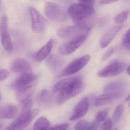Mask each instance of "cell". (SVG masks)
Listing matches in <instances>:
<instances>
[{
	"label": "cell",
	"instance_id": "1",
	"mask_svg": "<svg viewBox=\"0 0 130 130\" xmlns=\"http://www.w3.org/2000/svg\"><path fill=\"white\" fill-rule=\"evenodd\" d=\"M84 87V82L80 77H73L58 82L53 87L52 91L59 93L57 103L60 105L72 97L78 95L83 90Z\"/></svg>",
	"mask_w": 130,
	"mask_h": 130
},
{
	"label": "cell",
	"instance_id": "2",
	"mask_svg": "<svg viewBox=\"0 0 130 130\" xmlns=\"http://www.w3.org/2000/svg\"><path fill=\"white\" fill-rule=\"evenodd\" d=\"M68 12L76 25L89 26L86 24V22L94 15L95 10L93 7L79 2V3L71 4L68 8Z\"/></svg>",
	"mask_w": 130,
	"mask_h": 130
},
{
	"label": "cell",
	"instance_id": "3",
	"mask_svg": "<svg viewBox=\"0 0 130 130\" xmlns=\"http://www.w3.org/2000/svg\"><path fill=\"white\" fill-rule=\"evenodd\" d=\"M39 112V109L36 108L20 114L5 130H23L38 115Z\"/></svg>",
	"mask_w": 130,
	"mask_h": 130
},
{
	"label": "cell",
	"instance_id": "4",
	"mask_svg": "<svg viewBox=\"0 0 130 130\" xmlns=\"http://www.w3.org/2000/svg\"><path fill=\"white\" fill-rule=\"evenodd\" d=\"M90 29L89 26L76 25L69 26L58 29L57 35L61 38L73 39L82 35H86Z\"/></svg>",
	"mask_w": 130,
	"mask_h": 130
},
{
	"label": "cell",
	"instance_id": "5",
	"mask_svg": "<svg viewBox=\"0 0 130 130\" xmlns=\"http://www.w3.org/2000/svg\"><path fill=\"white\" fill-rule=\"evenodd\" d=\"M29 11L31 19L32 31L38 33L44 32L47 26V22L45 18L34 7H29Z\"/></svg>",
	"mask_w": 130,
	"mask_h": 130
},
{
	"label": "cell",
	"instance_id": "6",
	"mask_svg": "<svg viewBox=\"0 0 130 130\" xmlns=\"http://www.w3.org/2000/svg\"><path fill=\"white\" fill-rule=\"evenodd\" d=\"M127 67L123 61H115L99 71L97 75L100 77L114 76L122 73Z\"/></svg>",
	"mask_w": 130,
	"mask_h": 130
},
{
	"label": "cell",
	"instance_id": "7",
	"mask_svg": "<svg viewBox=\"0 0 130 130\" xmlns=\"http://www.w3.org/2000/svg\"><path fill=\"white\" fill-rule=\"evenodd\" d=\"M90 60V56L88 55L76 59L64 68L59 75V77L66 76L77 73L87 65Z\"/></svg>",
	"mask_w": 130,
	"mask_h": 130
},
{
	"label": "cell",
	"instance_id": "8",
	"mask_svg": "<svg viewBox=\"0 0 130 130\" xmlns=\"http://www.w3.org/2000/svg\"><path fill=\"white\" fill-rule=\"evenodd\" d=\"M0 33L3 46L7 51L10 52L12 50L13 44L8 32V19L6 15H3L1 17Z\"/></svg>",
	"mask_w": 130,
	"mask_h": 130
},
{
	"label": "cell",
	"instance_id": "9",
	"mask_svg": "<svg viewBox=\"0 0 130 130\" xmlns=\"http://www.w3.org/2000/svg\"><path fill=\"white\" fill-rule=\"evenodd\" d=\"M86 38V35H84L73 38L61 46L59 49L60 53L63 55L72 54L82 45Z\"/></svg>",
	"mask_w": 130,
	"mask_h": 130
},
{
	"label": "cell",
	"instance_id": "10",
	"mask_svg": "<svg viewBox=\"0 0 130 130\" xmlns=\"http://www.w3.org/2000/svg\"><path fill=\"white\" fill-rule=\"evenodd\" d=\"M38 78L37 75L32 73L21 74L13 83L12 86L17 90L25 87L35 85V82Z\"/></svg>",
	"mask_w": 130,
	"mask_h": 130
},
{
	"label": "cell",
	"instance_id": "11",
	"mask_svg": "<svg viewBox=\"0 0 130 130\" xmlns=\"http://www.w3.org/2000/svg\"><path fill=\"white\" fill-rule=\"evenodd\" d=\"M45 13L46 16L53 21H58L61 19L63 10L58 4L52 2H47L44 8Z\"/></svg>",
	"mask_w": 130,
	"mask_h": 130
},
{
	"label": "cell",
	"instance_id": "12",
	"mask_svg": "<svg viewBox=\"0 0 130 130\" xmlns=\"http://www.w3.org/2000/svg\"><path fill=\"white\" fill-rule=\"evenodd\" d=\"M11 69L12 72L21 74L32 73V69L30 63L23 58L15 59L12 63Z\"/></svg>",
	"mask_w": 130,
	"mask_h": 130
},
{
	"label": "cell",
	"instance_id": "13",
	"mask_svg": "<svg viewBox=\"0 0 130 130\" xmlns=\"http://www.w3.org/2000/svg\"><path fill=\"white\" fill-rule=\"evenodd\" d=\"M125 84L121 81L112 82L106 86L104 89L106 93L111 95L114 97L121 96L124 92Z\"/></svg>",
	"mask_w": 130,
	"mask_h": 130
},
{
	"label": "cell",
	"instance_id": "14",
	"mask_svg": "<svg viewBox=\"0 0 130 130\" xmlns=\"http://www.w3.org/2000/svg\"><path fill=\"white\" fill-rule=\"evenodd\" d=\"M89 105V101L87 98H84L80 100L75 106L70 120L76 121L83 117L88 111Z\"/></svg>",
	"mask_w": 130,
	"mask_h": 130
},
{
	"label": "cell",
	"instance_id": "15",
	"mask_svg": "<svg viewBox=\"0 0 130 130\" xmlns=\"http://www.w3.org/2000/svg\"><path fill=\"white\" fill-rule=\"evenodd\" d=\"M123 24L119 25L110 29L104 35L100 42V47L102 48L106 47L113 40L116 35L123 28Z\"/></svg>",
	"mask_w": 130,
	"mask_h": 130
},
{
	"label": "cell",
	"instance_id": "16",
	"mask_svg": "<svg viewBox=\"0 0 130 130\" xmlns=\"http://www.w3.org/2000/svg\"><path fill=\"white\" fill-rule=\"evenodd\" d=\"M18 113V109L14 105L6 104L0 106V118L12 119Z\"/></svg>",
	"mask_w": 130,
	"mask_h": 130
},
{
	"label": "cell",
	"instance_id": "17",
	"mask_svg": "<svg viewBox=\"0 0 130 130\" xmlns=\"http://www.w3.org/2000/svg\"><path fill=\"white\" fill-rule=\"evenodd\" d=\"M53 45V41L52 39H50L33 55V58L36 61H42L50 54L52 50Z\"/></svg>",
	"mask_w": 130,
	"mask_h": 130
},
{
	"label": "cell",
	"instance_id": "18",
	"mask_svg": "<svg viewBox=\"0 0 130 130\" xmlns=\"http://www.w3.org/2000/svg\"><path fill=\"white\" fill-rule=\"evenodd\" d=\"M35 89V86L33 85L17 90L16 98L17 100L21 103H25L32 95Z\"/></svg>",
	"mask_w": 130,
	"mask_h": 130
},
{
	"label": "cell",
	"instance_id": "19",
	"mask_svg": "<svg viewBox=\"0 0 130 130\" xmlns=\"http://www.w3.org/2000/svg\"><path fill=\"white\" fill-rule=\"evenodd\" d=\"M64 63L62 58L56 56H52L47 60V64L52 70L56 71L60 69Z\"/></svg>",
	"mask_w": 130,
	"mask_h": 130
},
{
	"label": "cell",
	"instance_id": "20",
	"mask_svg": "<svg viewBox=\"0 0 130 130\" xmlns=\"http://www.w3.org/2000/svg\"><path fill=\"white\" fill-rule=\"evenodd\" d=\"M50 124L47 118L41 117L36 122L33 126V130H48Z\"/></svg>",
	"mask_w": 130,
	"mask_h": 130
},
{
	"label": "cell",
	"instance_id": "21",
	"mask_svg": "<svg viewBox=\"0 0 130 130\" xmlns=\"http://www.w3.org/2000/svg\"><path fill=\"white\" fill-rule=\"evenodd\" d=\"M113 99L111 95L105 93L97 97L94 102V105L95 107H99L105 105L110 102Z\"/></svg>",
	"mask_w": 130,
	"mask_h": 130
},
{
	"label": "cell",
	"instance_id": "22",
	"mask_svg": "<svg viewBox=\"0 0 130 130\" xmlns=\"http://www.w3.org/2000/svg\"><path fill=\"white\" fill-rule=\"evenodd\" d=\"M130 14L129 10H125L120 13L116 16L115 19L114 21L118 25H121L122 23L127 20Z\"/></svg>",
	"mask_w": 130,
	"mask_h": 130
},
{
	"label": "cell",
	"instance_id": "23",
	"mask_svg": "<svg viewBox=\"0 0 130 130\" xmlns=\"http://www.w3.org/2000/svg\"><path fill=\"white\" fill-rule=\"evenodd\" d=\"M124 106L123 105H119L115 109L113 115V119L114 121H118L120 120L123 112H124Z\"/></svg>",
	"mask_w": 130,
	"mask_h": 130
},
{
	"label": "cell",
	"instance_id": "24",
	"mask_svg": "<svg viewBox=\"0 0 130 130\" xmlns=\"http://www.w3.org/2000/svg\"><path fill=\"white\" fill-rule=\"evenodd\" d=\"M90 127V124L86 119L79 121L75 126V130H87Z\"/></svg>",
	"mask_w": 130,
	"mask_h": 130
},
{
	"label": "cell",
	"instance_id": "25",
	"mask_svg": "<svg viewBox=\"0 0 130 130\" xmlns=\"http://www.w3.org/2000/svg\"><path fill=\"white\" fill-rule=\"evenodd\" d=\"M109 111V109L107 108L101 110L97 112L95 116V118L96 121L100 122L104 121L107 116L108 113Z\"/></svg>",
	"mask_w": 130,
	"mask_h": 130
},
{
	"label": "cell",
	"instance_id": "26",
	"mask_svg": "<svg viewBox=\"0 0 130 130\" xmlns=\"http://www.w3.org/2000/svg\"><path fill=\"white\" fill-rule=\"evenodd\" d=\"M123 46L127 50L130 51V30L128 29L125 34L122 40Z\"/></svg>",
	"mask_w": 130,
	"mask_h": 130
},
{
	"label": "cell",
	"instance_id": "27",
	"mask_svg": "<svg viewBox=\"0 0 130 130\" xmlns=\"http://www.w3.org/2000/svg\"><path fill=\"white\" fill-rule=\"evenodd\" d=\"M32 101L31 100H30L26 102L22 109L21 112V114L31 111L32 110L31 108L32 107Z\"/></svg>",
	"mask_w": 130,
	"mask_h": 130
},
{
	"label": "cell",
	"instance_id": "28",
	"mask_svg": "<svg viewBox=\"0 0 130 130\" xmlns=\"http://www.w3.org/2000/svg\"><path fill=\"white\" fill-rule=\"evenodd\" d=\"M112 123L110 119L106 120L102 125L101 130H111L112 128Z\"/></svg>",
	"mask_w": 130,
	"mask_h": 130
},
{
	"label": "cell",
	"instance_id": "29",
	"mask_svg": "<svg viewBox=\"0 0 130 130\" xmlns=\"http://www.w3.org/2000/svg\"><path fill=\"white\" fill-rule=\"evenodd\" d=\"M9 71L5 69H0V81L7 79L9 76Z\"/></svg>",
	"mask_w": 130,
	"mask_h": 130
},
{
	"label": "cell",
	"instance_id": "30",
	"mask_svg": "<svg viewBox=\"0 0 130 130\" xmlns=\"http://www.w3.org/2000/svg\"><path fill=\"white\" fill-rule=\"evenodd\" d=\"M114 52V48H110L105 53L102 58V60L103 61L106 60L108 59L113 54Z\"/></svg>",
	"mask_w": 130,
	"mask_h": 130
},
{
	"label": "cell",
	"instance_id": "31",
	"mask_svg": "<svg viewBox=\"0 0 130 130\" xmlns=\"http://www.w3.org/2000/svg\"><path fill=\"white\" fill-rule=\"evenodd\" d=\"M68 124H62L53 127L49 130H66L68 127Z\"/></svg>",
	"mask_w": 130,
	"mask_h": 130
},
{
	"label": "cell",
	"instance_id": "32",
	"mask_svg": "<svg viewBox=\"0 0 130 130\" xmlns=\"http://www.w3.org/2000/svg\"><path fill=\"white\" fill-rule=\"evenodd\" d=\"M79 2L81 3L84 4L87 6H90L93 7L95 4V1H81Z\"/></svg>",
	"mask_w": 130,
	"mask_h": 130
},
{
	"label": "cell",
	"instance_id": "33",
	"mask_svg": "<svg viewBox=\"0 0 130 130\" xmlns=\"http://www.w3.org/2000/svg\"><path fill=\"white\" fill-rule=\"evenodd\" d=\"M117 1H109V0H105V1H99V4L100 5H106V4H111L117 2Z\"/></svg>",
	"mask_w": 130,
	"mask_h": 130
},
{
	"label": "cell",
	"instance_id": "34",
	"mask_svg": "<svg viewBox=\"0 0 130 130\" xmlns=\"http://www.w3.org/2000/svg\"><path fill=\"white\" fill-rule=\"evenodd\" d=\"M87 130H97V126L95 124H93Z\"/></svg>",
	"mask_w": 130,
	"mask_h": 130
},
{
	"label": "cell",
	"instance_id": "35",
	"mask_svg": "<svg viewBox=\"0 0 130 130\" xmlns=\"http://www.w3.org/2000/svg\"><path fill=\"white\" fill-rule=\"evenodd\" d=\"M130 95H129L127 97V98L125 99V101L126 102H129V101H130Z\"/></svg>",
	"mask_w": 130,
	"mask_h": 130
},
{
	"label": "cell",
	"instance_id": "36",
	"mask_svg": "<svg viewBox=\"0 0 130 130\" xmlns=\"http://www.w3.org/2000/svg\"><path fill=\"white\" fill-rule=\"evenodd\" d=\"M127 72L128 74H130V66H129L127 67Z\"/></svg>",
	"mask_w": 130,
	"mask_h": 130
},
{
	"label": "cell",
	"instance_id": "37",
	"mask_svg": "<svg viewBox=\"0 0 130 130\" xmlns=\"http://www.w3.org/2000/svg\"><path fill=\"white\" fill-rule=\"evenodd\" d=\"M3 125L2 124L0 123V130H1L3 128Z\"/></svg>",
	"mask_w": 130,
	"mask_h": 130
},
{
	"label": "cell",
	"instance_id": "38",
	"mask_svg": "<svg viewBox=\"0 0 130 130\" xmlns=\"http://www.w3.org/2000/svg\"><path fill=\"white\" fill-rule=\"evenodd\" d=\"M1 96L0 95V100H1Z\"/></svg>",
	"mask_w": 130,
	"mask_h": 130
},
{
	"label": "cell",
	"instance_id": "39",
	"mask_svg": "<svg viewBox=\"0 0 130 130\" xmlns=\"http://www.w3.org/2000/svg\"><path fill=\"white\" fill-rule=\"evenodd\" d=\"M114 130H117V129H114Z\"/></svg>",
	"mask_w": 130,
	"mask_h": 130
}]
</instances>
